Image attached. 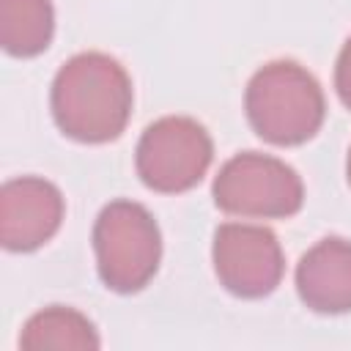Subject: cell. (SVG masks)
Masks as SVG:
<instances>
[{"mask_svg":"<svg viewBox=\"0 0 351 351\" xmlns=\"http://www.w3.org/2000/svg\"><path fill=\"white\" fill-rule=\"evenodd\" d=\"M132 80L126 69L104 52L69 58L52 80V118L77 143H110L121 137L132 115Z\"/></svg>","mask_w":351,"mask_h":351,"instance_id":"6da1fadb","label":"cell"},{"mask_svg":"<svg viewBox=\"0 0 351 351\" xmlns=\"http://www.w3.org/2000/svg\"><path fill=\"white\" fill-rule=\"evenodd\" d=\"M247 121L271 145H302L324 123L326 99L318 80L296 60L261 66L244 90Z\"/></svg>","mask_w":351,"mask_h":351,"instance_id":"7a4b0ae2","label":"cell"},{"mask_svg":"<svg viewBox=\"0 0 351 351\" xmlns=\"http://www.w3.org/2000/svg\"><path fill=\"white\" fill-rule=\"evenodd\" d=\"M93 252L99 277L110 291H143L162 258V233L154 214L134 200L107 203L93 225Z\"/></svg>","mask_w":351,"mask_h":351,"instance_id":"3957f363","label":"cell"},{"mask_svg":"<svg viewBox=\"0 0 351 351\" xmlns=\"http://www.w3.org/2000/svg\"><path fill=\"white\" fill-rule=\"evenodd\" d=\"M217 208L241 219H285L304 203L299 173L277 156L244 151L230 156L211 186Z\"/></svg>","mask_w":351,"mask_h":351,"instance_id":"277c9868","label":"cell"},{"mask_svg":"<svg viewBox=\"0 0 351 351\" xmlns=\"http://www.w3.org/2000/svg\"><path fill=\"white\" fill-rule=\"evenodd\" d=\"M214 159V143L203 123L189 115H165L145 126L134 151L140 181L165 195L200 184Z\"/></svg>","mask_w":351,"mask_h":351,"instance_id":"5b68a950","label":"cell"},{"mask_svg":"<svg viewBox=\"0 0 351 351\" xmlns=\"http://www.w3.org/2000/svg\"><path fill=\"white\" fill-rule=\"evenodd\" d=\"M211 261L219 285L241 299L269 296L285 274V255L277 236L252 222L219 225L214 230Z\"/></svg>","mask_w":351,"mask_h":351,"instance_id":"8992f818","label":"cell"},{"mask_svg":"<svg viewBox=\"0 0 351 351\" xmlns=\"http://www.w3.org/2000/svg\"><path fill=\"white\" fill-rule=\"evenodd\" d=\"M60 189L38 176L11 178L0 189V241L11 252H33L47 244L63 222Z\"/></svg>","mask_w":351,"mask_h":351,"instance_id":"52a82bcc","label":"cell"},{"mask_svg":"<svg viewBox=\"0 0 351 351\" xmlns=\"http://www.w3.org/2000/svg\"><path fill=\"white\" fill-rule=\"evenodd\" d=\"M296 293L313 310L324 315H340L351 310V241L326 236L313 244L296 266Z\"/></svg>","mask_w":351,"mask_h":351,"instance_id":"ba28073f","label":"cell"},{"mask_svg":"<svg viewBox=\"0 0 351 351\" xmlns=\"http://www.w3.org/2000/svg\"><path fill=\"white\" fill-rule=\"evenodd\" d=\"M99 335L96 326L90 324L88 315H82L74 307L52 304L38 310L36 315L27 318L19 335V348L27 351H41V348H55V351H93L99 348Z\"/></svg>","mask_w":351,"mask_h":351,"instance_id":"9c48e42d","label":"cell"},{"mask_svg":"<svg viewBox=\"0 0 351 351\" xmlns=\"http://www.w3.org/2000/svg\"><path fill=\"white\" fill-rule=\"evenodd\" d=\"M55 33L49 0H0V44L14 58L41 55Z\"/></svg>","mask_w":351,"mask_h":351,"instance_id":"30bf717a","label":"cell"},{"mask_svg":"<svg viewBox=\"0 0 351 351\" xmlns=\"http://www.w3.org/2000/svg\"><path fill=\"white\" fill-rule=\"evenodd\" d=\"M335 90L340 96V101L351 110V36L346 38L340 55H337V66H335Z\"/></svg>","mask_w":351,"mask_h":351,"instance_id":"8fae6325","label":"cell"},{"mask_svg":"<svg viewBox=\"0 0 351 351\" xmlns=\"http://www.w3.org/2000/svg\"><path fill=\"white\" fill-rule=\"evenodd\" d=\"M346 176H348V184H351V148H348V159H346Z\"/></svg>","mask_w":351,"mask_h":351,"instance_id":"7c38bea8","label":"cell"}]
</instances>
